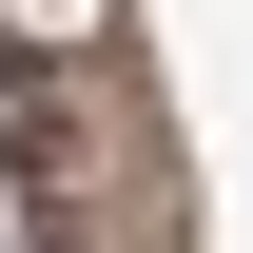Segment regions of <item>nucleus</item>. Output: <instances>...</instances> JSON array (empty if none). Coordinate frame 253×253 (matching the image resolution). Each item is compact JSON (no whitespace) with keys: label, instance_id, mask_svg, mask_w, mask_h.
<instances>
[{"label":"nucleus","instance_id":"1","mask_svg":"<svg viewBox=\"0 0 253 253\" xmlns=\"http://www.w3.org/2000/svg\"><path fill=\"white\" fill-rule=\"evenodd\" d=\"M78 20H97V0H20V39H78Z\"/></svg>","mask_w":253,"mask_h":253}]
</instances>
